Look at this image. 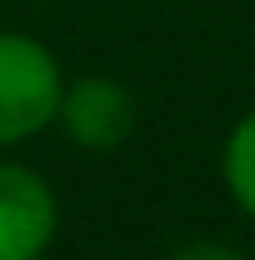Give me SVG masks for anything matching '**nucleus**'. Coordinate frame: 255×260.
<instances>
[{"label": "nucleus", "instance_id": "1", "mask_svg": "<svg viewBox=\"0 0 255 260\" xmlns=\"http://www.w3.org/2000/svg\"><path fill=\"white\" fill-rule=\"evenodd\" d=\"M60 55L30 30H0V155L55 130L65 95Z\"/></svg>", "mask_w": 255, "mask_h": 260}, {"label": "nucleus", "instance_id": "2", "mask_svg": "<svg viewBox=\"0 0 255 260\" xmlns=\"http://www.w3.org/2000/svg\"><path fill=\"white\" fill-rule=\"evenodd\" d=\"M140 125V100L115 75H75L65 80L55 130L85 155H115Z\"/></svg>", "mask_w": 255, "mask_h": 260}, {"label": "nucleus", "instance_id": "3", "mask_svg": "<svg viewBox=\"0 0 255 260\" xmlns=\"http://www.w3.org/2000/svg\"><path fill=\"white\" fill-rule=\"evenodd\" d=\"M60 235L55 185L35 165L0 155V260H45Z\"/></svg>", "mask_w": 255, "mask_h": 260}, {"label": "nucleus", "instance_id": "4", "mask_svg": "<svg viewBox=\"0 0 255 260\" xmlns=\"http://www.w3.org/2000/svg\"><path fill=\"white\" fill-rule=\"evenodd\" d=\"M220 185L230 195V205L245 220H255V105L220 140Z\"/></svg>", "mask_w": 255, "mask_h": 260}, {"label": "nucleus", "instance_id": "5", "mask_svg": "<svg viewBox=\"0 0 255 260\" xmlns=\"http://www.w3.org/2000/svg\"><path fill=\"white\" fill-rule=\"evenodd\" d=\"M165 260H250L240 245H225V240H185L175 245Z\"/></svg>", "mask_w": 255, "mask_h": 260}]
</instances>
